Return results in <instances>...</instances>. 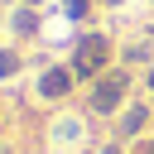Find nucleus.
I'll return each instance as SVG.
<instances>
[{"label":"nucleus","mask_w":154,"mask_h":154,"mask_svg":"<svg viewBox=\"0 0 154 154\" xmlns=\"http://www.w3.org/2000/svg\"><path fill=\"white\" fill-rule=\"evenodd\" d=\"M24 5H38V0H24Z\"/></svg>","instance_id":"10"},{"label":"nucleus","mask_w":154,"mask_h":154,"mask_svg":"<svg viewBox=\"0 0 154 154\" xmlns=\"http://www.w3.org/2000/svg\"><path fill=\"white\" fill-rule=\"evenodd\" d=\"M106 53H111L106 38H101V34H87V38L77 43V53H72V72H77V77H91L96 67H106Z\"/></svg>","instance_id":"1"},{"label":"nucleus","mask_w":154,"mask_h":154,"mask_svg":"<svg viewBox=\"0 0 154 154\" xmlns=\"http://www.w3.org/2000/svg\"><path fill=\"white\" fill-rule=\"evenodd\" d=\"M120 91H125V72H116V77H106L96 91H91V111H101V116H111L116 106H120Z\"/></svg>","instance_id":"2"},{"label":"nucleus","mask_w":154,"mask_h":154,"mask_svg":"<svg viewBox=\"0 0 154 154\" xmlns=\"http://www.w3.org/2000/svg\"><path fill=\"white\" fill-rule=\"evenodd\" d=\"M144 116H149L144 106H130V111H125V120H120V140H130V135L144 125Z\"/></svg>","instance_id":"4"},{"label":"nucleus","mask_w":154,"mask_h":154,"mask_svg":"<svg viewBox=\"0 0 154 154\" xmlns=\"http://www.w3.org/2000/svg\"><path fill=\"white\" fill-rule=\"evenodd\" d=\"M67 10H72V14H82V10H87V0H67Z\"/></svg>","instance_id":"7"},{"label":"nucleus","mask_w":154,"mask_h":154,"mask_svg":"<svg viewBox=\"0 0 154 154\" xmlns=\"http://www.w3.org/2000/svg\"><path fill=\"white\" fill-rule=\"evenodd\" d=\"M14 29H19V34H34V14L19 10V14H14Z\"/></svg>","instance_id":"5"},{"label":"nucleus","mask_w":154,"mask_h":154,"mask_svg":"<svg viewBox=\"0 0 154 154\" xmlns=\"http://www.w3.org/2000/svg\"><path fill=\"white\" fill-rule=\"evenodd\" d=\"M72 77H77L72 67H48V72H43V82H38V91H43L48 101H58V96H67V91H72Z\"/></svg>","instance_id":"3"},{"label":"nucleus","mask_w":154,"mask_h":154,"mask_svg":"<svg viewBox=\"0 0 154 154\" xmlns=\"http://www.w3.org/2000/svg\"><path fill=\"white\" fill-rule=\"evenodd\" d=\"M106 154H120V149H106Z\"/></svg>","instance_id":"9"},{"label":"nucleus","mask_w":154,"mask_h":154,"mask_svg":"<svg viewBox=\"0 0 154 154\" xmlns=\"http://www.w3.org/2000/svg\"><path fill=\"white\" fill-rule=\"evenodd\" d=\"M14 67H19V58H14V53H0V77H10Z\"/></svg>","instance_id":"6"},{"label":"nucleus","mask_w":154,"mask_h":154,"mask_svg":"<svg viewBox=\"0 0 154 154\" xmlns=\"http://www.w3.org/2000/svg\"><path fill=\"white\" fill-rule=\"evenodd\" d=\"M144 154H154V140H149V144H144Z\"/></svg>","instance_id":"8"}]
</instances>
